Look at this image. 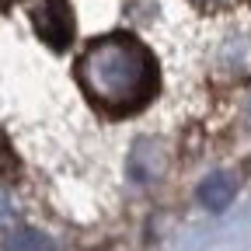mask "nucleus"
<instances>
[{
  "label": "nucleus",
  "mask_w": 251,
  "mask_h": 251,
  "mask_svg": "<svg viewBox=\"0 0 251 251\" xmlns=\"http://www.w3.org/2000/svg\"><path fill=\"white\" fill-rule=\"evenodd\" d=\"M77 74L94 105L112 115L136 112L157 87L153 56L129 35H105L91 42L77 63Z\"/></svg>",
  "instance_id": "obj_1"
},
{
  "label": "nucleus",
  "mask_w": 251,
  "mask_h": 251,
  "mask_svg": "<svg viewBox=\"0 0 251 251\" xmlns=\"http://www.w3.org/2000/svg\"><path fill=\"white\" fill-rule=\"evenodd\" d=\"M31 21H35L39 35H42L49 46H67V42H70L74 21H70L67 4H63V0H46V7L31 11Z\"/></svg>",
  "instance_id": "obj_2"
},
{
  "label": "nucleus",
  "mask_w": 251,
  "mask_h": 251,
  "mask_svg": "<svg viewBox=\"0 0 251 251\" xmlns=\"http://www.w3.org/2000/svg\"><path fill=\"white\" fill-rule=\"evenodd\" d=\"M234 192H237V185H234L230 175H209V178L199 185V202H202L206 209L220 213V209H227V206H230Z\"/></svg>",
  "instance_id": "obj_3"
},
{
  "label": "nucleus",
  "mask_w": 251,
  "mask_h": 251,
  "mask_svg": "<svg viewBox=\"0 0 251 251\" xmlns=\"http://www.w3.org/2000/svg\"><path fill=\"white\" fill-rule=\"evenodd\" d=\"M153 140H147V143H136V150H133V157H129V175L136 178V181H153L157 178V171H161V161L153 164Z\"/></svg>",
  "instance_id": "obj_4"
},
{
  "label": "nucleus",
  "mask_w": 251,
  "mask_h": 251,
  "mask_svg": "<svg viewBox=\"0 0 251 251\" xmlns=\"http://www.w3.org/2000/svg\"><path fill=\"white\" fill-rule=\"evenodd\" d=\"M4 251H56V244L42 230H11L4 237Z\"/></svg>",
  "instance_id": "obj_5"
},
{
  "label": "nucleus",
  "mask_w": 251,
  "mask_h": 251,
  "mask_svg": "<svg viewBox=\"0 0 251 251\" xmlns=\"http://www.w3.org/2000/svg\"><path fill=\"white\" fill-rule=\"evenodd\" d=\"M11 216H14V209H11V199L4 196V188H0V227H4V224H11Z\"/></svg>",
  "instance_id": "obj_6"
},
{
  "label": "nucleus",
  "mask_w": 251,
  "mask_h": 251,
  "mask_svg": "<svg viewBox=\"0 0 251 251\" xmlns=\"http://www.w3.org/2000/svg\"><path fill=\"white\" fill-rule=\"evenodd\" d=\"M199 4H206V7H216V4H227V0H199Z\"/></svg>",
  "instance_id": "obj_7"
}]
</instances>
